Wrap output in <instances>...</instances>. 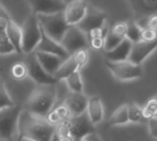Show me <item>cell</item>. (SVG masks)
I'll list each match as a JSON object with an SVG mask.
<instances>
[{
    "instance_id": "6",
    "label": "cell",
    "mask_w": 157,
    "mask_h": 141,
    "mask_svg": "<svg viewBox=\"0 0 157 141\" xmlns=\"http://www.w3.org/2000/svg\"><path fill=\"white\" fill-rule=\"evenodd\" d=\"M107 67L111 70L115 79L122 82L132 81L141 78L142 67L141 64L130 61L129 59L122 61H110L107 60Z\"/></svg>"
},
{
    "instance_id": "16",
    "label": "cell",
    "mask_w": 157,
    "mask_h": 141,
    "mask_svg": "<svg viewBox=\"0 0 157 141\" xmlns=\"http://www.w3.org/2000/svg\"><path fill=\"white\" fill-rule=\"evenodd\" d=\"M86 114L94 125L99 124L105 118V109L99 96H92L89 98Z\"/></svg>"
},
{
    "instance_id": "10",
    "label": "cell",
    "mask_w": 157,
    "mask_h": 141,
    "mask_svg": "<svg viewBox=\"0 0 157 141\" xmlns=\"http://www.w3.org/2000/svg\"><path fill=\"white\" fill-rule=\"evenodd\" d=\"M89 4L84 0H74L66 6L63 14L69 25H77L84 18Z\"/></svg>"
},
{
    "instance_id": "31",
    "label": "cell",
    "mask_w": 157,
    "mask_h": 141,
    "mask_svg": "<svg viewBox=\"0 0 157 141\" xmlns=\"http://www.w3.org/2000/svg\"><path fill=\"white\" fill-rule=\"evenodd\" d=\"M13 105H15V102L11 98L6 86L2 82H0V110L11 108Z\"/></svg>"
},
{
    "instance_id": "2",
    "label": "cell",
    "mask_w": 157,
    "mask_h": 141,
    "mask_svg": "<svg viewBox=\"0 0 157 141\" xmlns=\"http://www.w3.org/2000/svg\"><path fill=\"white\" fill-rule=\"evenodd\" d=\"M57 98V92L54 84L39 86L30 95L25 104V110L35 116L45 118L53 110Z\"/></svg>"
},
{
    "instance_id": "24",
    "label": "cell",
    "mask_w": 157,
    "mask_h": 141,
    "mask_svg": "<svg viewBox=\"0 0 157 141\" xmlns=\"http://www.w3.org/2000/svg\"><path fill=\"white\" fill-rule=\"evenodd\" d=\"M141 31L142 28L139 25L137 21H127V35H125V38H128L133 43L138 42V41L141 40Z\"/></svg>"
},
{
    "instance_id": "15",
    "label": "cell",
    "mask_w": 157,
    "mask_h": 141,
    "mask_svg": "<svg viewBox=\"0 0 157 141\" xmlns=\"http://www.w3.org/2000/svg\"><path fill=\"white\" fill-rule=\"evenodd\" d=\"M35 14H53L62 12L66 3L62 0H26Z\"/></svg>"
},
{
    "instance_id": "3",
    "label": "cell",
    "mask_w": 157,
    "mask_h": 141,
    "mask_svg": "<svg viewBox=\"0 0 157 141\" xmlns=\"http://www.w3.org/2000/svg\"><path fill=\"white\" fill-rule=\"evenodd\" d=\"M22 109L16 104L11 108L0 110V139H18L19 118Z\"/></svg>"
},
{
    "instance_id": "33",
    "label": "cell",
    "mask_w": 157,
    "mask_h": 141,
    "mask_svg": "<svg viewBox=\"0 0 157 141\" xmlns=\"http://www.w3.org/2000/svg\"><path fill=\"white\" fill-rule=\"evenodd\" d=\"M109 31H110V26H109V23L107 21L103 25L99 26V28L94 29V30H92L91 32H89L86 35H88L89 39H91V38H96V37L105 38V36H107Z\"/></svg>"
},
{
    "instance_id": "22",
    "label": "cell",
    "mask_w": 157,
    "mask_h": 141,
    "mask_svg": "<svg viewBox=\"0 0 157 141\" xmlns=\"http://www.w3.org/2000/svg\"><path fill=\"white\" fill-rule=\"evenodd\" d=\"M110 125H125L130 123L129 120V114H128V103L122 104L118 109H116L115 112L111 115L109 119Z\"/></svg>"
},
{
    "instance_id": "36",
    "label": "cell",
    "mask_w": 157,
    "mask_h": 141,
    "mask_svg": "<svg viewBox=\"0 0 157 141\" xmlns=\"http://www.w3.org/2000/svg\"><path fill=\"white\" fill-rule=\"evenodd\" d=\"M147 123H148V130H149L150 136H151L152 138L157 139V117L148 119Z\"/></svg>"
},
{
    "instance_id": "21",
    "label": "cell",
    "mask_w": 157,
    "mask_h": 141,
    "mask_svg": "<svg viewBox=\"0 0 157 141\" xmlns=\"http://www.w3.org/2000/svg\"><path fill=\"white\" fill-rule=\"evenodd\" d=\"M71 116V113H70L67 106L64 104V102H62L61 104H59L56 108H53V110L50 112L47 115V120L49 121L50 123L54 125H57L58 123L62 122V121H66L67 119H70Z\"/></svg>"
},
{
    "instance_id": "29",
    "label": "cell",
    "mask_w": 157,
    "mask_h": 141,
    "mask_svg": "<svg viewBox=\"0 0 157 141\" xmlns=\"http://www.w3.org/2000/svg\"><path fill=\"white\" fill-rule=\"evenodd\" d=\"M11 74L17 80H22L28 77V67L25 62H15L11 67Z\"/></svg>"
},
{
    "instance_id": "38",
    "label": "cell",
    "mask_w": 157,
    "mask_h": 141,
    "mask_svg": "<svg viewBox=\"0 0 157 141\" xmlns=\"http://www.w3.org/2000/svg\"><path fill=\"white\" fill-rule=\"evenodd\" d=\"M146 22H147V26H148V28H151V29H153V30L157 31V13L151 14V15L146 19Z\"/></svg>"
},
{
    "instance_id": "39",
    "label": "cell",
    "mask_w": 157,
    "mask_h": 141,
    "mask_svg": "<svg viewBox=\"0 0 157 141\" xmlns=\"http://www.w3.org/2000/svg\"><path fill=\"white\" fill-rule=\"evenodd\" d=\"M100 139H101L100 136L98 135V134L96 133L95 131H93V132L89 133L88 135L84 136L82 140H100Z\"/></svg>"
},
{
    "instance_id": "41",
    "label": "cell",
    "mask_w": 157,
    "mask_h": 141,
    "mask_svg": "<svg viewBox=\"0 0 157 141\" xmlns=\"http://www.w3.org/2000/svg\"><path fill=\"white\" fill-rule=\"evenodd\" d=\"M0 18L11 19V17H10V14L8 13V11L4 9V6H2L1 3H0Z\"/></svg>"
},
{
    "instance_id": "14",
    "label": "cell",
    "mask_w": 157,
    "mask_h": 141,
    "mask_svg": "<svg viewBox=\"0 0 157 141\" xmlns=\"http://www.w3.org/2000/svg\"><path fill=\"white\" fill-rule=\"evenodd\" d=\"M89 98L83 93L71 92L67 94L64 98V104L67 106L71 116H78L86 112Z\"/></svg>"
},
{
    "instance_id": "5",
    "label": "cell",
    "mask_w": 157,
    "mask_h": 141,
    "mask_svg": "<svg viewBox=\"0 0 157 141\" xmlns=\"http://www.w3.org/2000/svg\"><path fill=\"white\" fill-rule=\"evenodd\" d=\"M22 29V52L23 54H30L36 50L41 39V26L38 20L37 14L32 13L28 16L21 25Z\"/></svg>"
},
{
    "instance_id": "23",
    "label": "cell",
    "mask_w": 157,
    "mask_h": 141,
    "mask_svg": "<svg viewBox=\"0 0 157 141\" xmlns=\"http://www.w3.org/2000/svg\"><path fill=\"white\" fill-rule=\"evenodd\" d=\"M67 83V89L71 92H76V93H83V80L81 76L80 70H77L72 73L71 75L64 79Z\"/></svg>"
},
{
    "instance_id": "34",
    "label": "cell",
    "mask_w": 157,
    "mask_h": 141,
    "mask_svg": "<svg viewBox=\"0 0 157 141\" xmlns=\"http://www.w3.org/2000/svg\"><path fill=\"white\" fill-rule=\"evenodd\" d=\"M157 38V31L151 28H144L141 31V40L142 41H153Z\"/></svg>"
},
{
    "instance_id": "13",
    "label": "cell",
    "mask_w": 157,
    "mask_h": 141,
    "mask_svg": "<svg viewBox=\"0 0 157 141\" xmlns=\"http://www.w3.org/2000/svg\"><path fill=\"white\" fill-rule=\"evenodd\" d=\"M42 34H41V39H40L39 43H38L37 48L35 51H39V52H44V53H50V54L57 55L59 57L67 59L70 56L67 53V51L63 48V45L61 44V42L53 39L52 37H50L47 33L41 29Z\"/></svg>"
},
{
    "instance_id": "25",
    "label": "cell",
    "mask_w": 157,
    "mask_h": 141,
    "mask_svg": "<svg viewBox=\"0 0 157 141\" xmlns=\"http://www.w3.org/2000/svg\"><path fill=\"white\" fill-rule=\"evenodd\" d=\"M128 114H129V120L131 123H140L141 121L146 120L142 114V106L138 105L135 102L128 103Z\"/></svg>"
},
{
    "instance_id": "4",
    "label": "cell",
    "mask_w": 157,
    "mask_h": 141,
    "mask_svg": "<svg viewBox=\"0 0 157 141\" xmlns=\"http://www.w3.org/2000/svg\"><path fill=\"white\" fill-rule=\"evenodd\" d=\"M40 26L50 37L57 41H61L69 29L63 11L53 14H37Z\"/></svg>"
},
{
    "instance_id": "20",
    "label": "cell",
    "mask_w": 157,
    "mask_h": 141,
    "mask_svg": "<svg viewBox=\"0 0 157 141\" xmlns=\"http://www.w3.org/2000/svg\"><path fill=\"white\" fill-rule=\"evenodd\" d=\"M77 70H81V69L78 65V63H77L74 56L70 55L67 59L63 60V62L61 63V65L57 70V72L55 73L54 76L56 77L58 81H60V80H64L69 75H71L72 73Z\"/></svg>"
},
{
    "instance_id": "37",
    "label": "cell",
    "mask_w": 157,
    "mask_h": 141,
    "mask_svg": "<svg viewBox=\"0 0 157 141\" xmlns=\"http://www.w3.org/2000/svg\"><path fill=\"white\" fill-rule=\"evenodd\" d=\"M89 43H90V47L93 50L96 51L102 50L103 47H105V38H101V37L91 38V39H89Z\"/></svg>"
},
{
    "instance_id": "8",
    "label": "cell",
    "mask_w": 157,
    "mask_h": 141,
    "mask_svg": "<svg viewBox=\"0 0 157 141\" xmlns=\"http://www.w3.org/2000/svg\"><path fill=\"white\" fill-rule=\"evenodd\" d=\"M60 42L70 55L80 48H89L90 45L88 35L77 25H70Z\"/></svg>"
},
{
    "instance_id": "27",
    "label": "cell",
    "mask_w": 157,
    "mask_h": 141,
    "mask_svg": "<svg viewBox=\"0 0 157 141\" xmlns=\"http://www.w3.org/2000/svg\"><path fill=\"white\" fill-rule=\"evenodd\" d=\"M124 39V37H121V36L117 35L114 32L111 31V28H110V31L108 32L107 36H105V47H103L105 52H108V51H111V50H113V48H115Z\"/></svg>"
},
{
    "instance_id": "11",
    "label": "cell",
    "mask_w": 157,
    "mask_h": 141,
    "mask_svg": "<svg viewBox=\"0 0 157 141\" xmlns=\"http://www.w3.org/2000/svg\"><path fill=\"white\" fill-rule=\"evenodd\" d=\"M107 21H108V17L105 15V13L89 6L86 16H84V18L80 22L77 24V26L80 30H82L86 34H88L89 32H91L94 29L103 25Z\"/></svg>"
},
{
    "instance_id": "28",
    "label": "cell",
    "mask_w": 157,
    "mask_h": 141,
    "mask_svg": "<svg viewBox=\"0 0 157 141\" xmlns=\"http://www.w3.org/2000/svg\"><path fill=\"white\" fill-rule=\"evenodd\" d=\"M142 114L147 121L150 118L157 117V96L151 98L142 106Z\"/></svg>"
},
{
    "instance_id": "9",
    "label": "cell",
    "mask_w": 157,
    "mask_h": 141,
    "mask_svg": "<svg viewBox=\"0 0 157 141\" xmlns=\"http://www.w3.org/2000/svg\"><path fill=\"white\" fill-rule=\"evenodd\" d=\"M67 123L73 140H82L84 136L95 131L94 130L95 125L91 122L86 112L78 116H72L70 119H67Z\"/></svg>"
},
{
    "instance_id": "12",
    "label": "cell",
    "mask_w": 157,
    "mask_h": 141,
    "mask_svg": "<svg viewBox=\"0 0 157 141\" xmlns=\"http://www.w3.org/2000/svg\"><path fill=\"white\" fill-rule=\"evenodd\" d=\"M157 48V38L153 41H138L133 43L129 60L136 64H141Z\"/></svg>"
},
{
    "instance_id": "7",
    "label": "cell",
    "mask_w": 157,
    "mask_h": 141,
    "mask_svg": "<svg viewBox=\"0 0 157 141\" xmlns=\"http://www.w3.org/2000/svg\"><path fill=\"white\" fill-rule=\"evenodd\" d=\"M25 64L28 67V75L31 79L38 86H52L56 84L58 80L54 75H51L43 69V67L38 61L35 52L26 54Z\"/></svg>"
},
{
    "instance_id": "35",
    "label": "cell",
    "mask_w": 157,
    "mask_h": 141,
    "mask_svg": "<svg viewBox=\"0 0 157 141\" xmlns=\"http://www.w3.org/2000/svg\"><path fill=\"white\" fill-rule=\"evenodd\" d=\"M111 31L114 32L115 34L125 38L127 35V22H117L111 28Z\"/></svg>"
},
{
    "instance_id": "17",
    "label": "cell",
    "mask_w": 157,
    "mask_h": 141,
    "mask_svg": "<svg viewBox=\"0 0 157 141\" xmlns=\"http://www.w3.org/2000/svg\"><path fill=\"white\" fill-rule=\"evenodd\" d=\"M34 52H35L36 57H37L38 61L40 62V64L43 67V69L48 73H50L51 75H55V73L57 72V70L59 69L64 60L63 58L54 54H50V53L39 52V51H34Z\"/></svg>"
},
{
    "instance_id": "32",
    "label": "cell",
    "mask_w": 157,
    "mask_h": 141,
    "mask_svg": "<svg viewBox=\"0 0 157 141\" xmlns=\"http://www.w3.org/2000/svg\"><path fill=\"white\" fill-rule=\"evenodd\" d=\"M76 59L77 63L78 65L80 67V69H82L86 64H88L89 59H90V53H89L88 48H80V50L76 51L75 53L72 54Z\"/></svg>"
},
{
    "instance_id": "18",
    "label": "cell",
    "mask_w": 157,
    "mask_h": 141,
    "mask_svg": "<svg viewBox=\"0 0 157 141\" xmlns=\"http://www.w3.org/2000/svg\"><path fill=\"white\" fill-rule=\"evenodd\" d=\"M133 47V42L128 38H124L115 48L108 52H105V58L110 61H122V60L129 59Z\"/></svg>"
},
{
    "instance_id": "26",
    "label": "cell",
    "mask_w": 157,
    "mask_h": 141,
    "mask_svg": "<svg viewBox=\"0 0 157 141\" xmlns=\"http://www.w3.org/2000/svg\"><path fill=\"white\" fill-rule=\"evenodd\" d=\"M57 140H73L72 137L71 131H70V126L67 123V120L62 121V122L58 123L55 128V134L53 136V139Z\"/></svg>"
},
{
    "instance_id": "42",
    "label": "cell",
    "mask_w": 157,
    "mask_h": 141,
    "mask_svg": "<svg viewBox=\"0 0 157 141\" xmlns=\"http://www.w3.org/2000/svg\"><path fill=\"white\" fill-rule=\"evenodd\" d=\"M62 1L64 2V3H66V6L67 3H70V2H72V1H74V0H62Z\"/></svg>"
},
{
    "instance_id": "40",
    "label": "cell",
    "mask_w": 157,
    "mask_h": 141,
    "mask_svg": "<svg viewBox=\"0 0 157 141\" xmlns=\"http://www.w3.org/2000/svg\"><path fill=\"white\" fill-rule=\"evenodd\" d=\"M8 21H9V19L0 18V35H2V34H6Z\"/></svg>"
},
{
    "instance_id": "1",
    "label": "cell",
    "mask_w": 157,
    "mask_h": 141,
    "mask_svg": "<svg viewBox=\"0 0 157 141\" xmlns=\"http://www.w3.org/2000/svg\"><path fill=\"white\" fill-rule=\"evenodd\" d=\"M56 125L47 118L39 117L28 111H22L19 118V140H52Z\"/></svg>"
},
{
    "instance_id": "30",
    "label": "cell",
    "mask_w": 157,
    "mask_h": 141,
    "mask_svg": "<svg viewBox=\"0 0 157 141\" xmlns=\"http://www.w3.org/2000/svg\"><path fill=\"white\" fill-rule=\"evenodd\" d=\"M14 53H16V50L6 34L0 35V56H8Z\"/></svg>"
},
{
    "instance_id": "19",
    "label": "cell",
    "mask_w": 157,
    "mask_h": 141,
    "mask_svg": "<svg viewBox=\"0 0 157 141\" xmlns=\"http://www.w3.org/2000/svg\"><path fill=\"white\" fill-rule=\"evenodd\" d=\"M6 34L9 37L10 41L12 42V44H13L14 48H15L16 53H18V54H23V52H22V29H21V26L18 25L14 20L9 19Z\"/></svg>"
}]
</instances>
